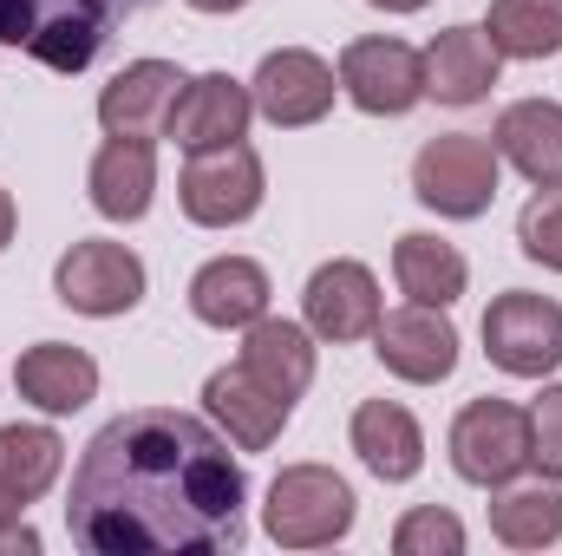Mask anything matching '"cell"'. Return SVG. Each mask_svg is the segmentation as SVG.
<instances>
[{
    "instance_id": "1",
    "label": "cell",
    "mask_w": 562,
    "mask_h": 556,
    "mask_svg": "<svg viewBox=\"0 0 562 556\" xmlns=\"http://www.w3.org/2000/svg\"><path fill=\"white\" fill-rule=\"evenodd\" d=\"M249 478L196 413L132 407L92 432L66 531L92 556H216L243 544Z\"/></svg>"
},
{
    "instance_id": "2",
    "label": "cell",
    "mask_w": 562,
    "mask_h": 556,
    "mask_svg": "<svg viewBox=\"0 0 562 556\" xmlns=\"http://www.w3.org/2000/svg\"><path fill=\"white\" fill-rule=\"evenodd\" d=\"M144 7L150 0H0V46H20L53 73H86Z\"/></svg>"
},
{
    "instance_id": "3",
    "label": "cell",
    "mask_w": 562,
    "mask_h": 556,
    "mask_svg": "<svg viewBox=\"0 0 562 556\" xmlns=\"http://www.w3.org/2000/svg\"><path fill=\"white\" fill-rule=\"evenodd\" d=\"M262 531L281 551H327L353 531V485L327 465H288L269 485Z\"/></svg>"
},
{
    "instance_id": "4",
    "label": "cell",
    "mask_w": 562,
    "mask_h": 556,
    "mask_svg": "<svg viewBox=\"0 0 562 556\" xmlns=\"http://www.w3.org/2000/svg\"><path fill=\"white\" fill-rule=\"evenodd\" d=\"M413 197L438 216H484L497 203V144L471 132H445L413 157Z\"/></svg>"
},
{
    "instance_id": "5",
    "label": "cell",
    "mask_w": 562,
    "mask_h": 556,
    "mask_svg": "<svg viewBox=\"0 0 562 556\" xmlns=\"http://www.w3.org/2000/svg\"><path fill=\"white\" fill-rule=\"evenodd\" d=\"M262 157L249 144H216V151H190L183 177H177V203L196 230H236L262 210Z\"/></svg>"
},
{
    "instance_id": "6",
    "label": "cell",
    "mask_w": 562,
    "mask_h": 556,
    "mask_svg": "<svg viewBox=\"0 0 562 556\" xmlns=\"http://www.w3.org/2000/svg\"><path fill=\"white\" fill-rule=\"evenodd\" d=\"M484 354L491 367L517 374V380H543L562 367V301L510 288L484 308Z\"/></svg>"
},
{
    "instance_id": "7",
    "label": "cell",
    "mask_w": 562,
    "mask_h": 556,
    "mask_svg": "<svg viewBox=\"0 0 562 556\" xmlns=\"http://www.w3.org/2000/svg\"><path fill=\"white\" fill-rule=\"evenodd\" d=\"M530 465V413L510 400H471L451 419V471L464 485L504 491Z\"/></svg>"
},
{
    "instance_id": "8",
    "label": "cell",
    "mask_w": 562,
    "mask_h": 556,
    "mask_svg": "<svg viewBox=\"0 0 562 556\" xmlns=\"http://www.w3.org/2000/svg\"><path fill=\"white\" fill-rule=\"evenodd\" d=\"M53 294L72 308V314H92V321H112V314H132L144 301V263L125 243H72L53 269Z\"/></svg>"
},
{
    "instance_id": "9",
    "label": "cell",
    "mask_w": 562,
    "mask_h": 556,
    "mask_svg": "<svg viewBox=\"0 0 562 556\" xmlns=\"http://www.w3.org/2000/svg\"><path fill=\"white\" fill-rule=\"evenodd\" d=\"M340 92L367 112V119H406L425 99V53L406 40H353L340 53Z\"/></svg>"
},
{
    "instance_id": "10",
    "label": "cell",
    "mask_w": 562,
    "mask_h": 556,
    "mask_svg": "<svg viewBox=\"0 0 562 556\" xmlns=\"http://www.w3.org/2000/svg\"><path fill=\"white\" fill-rule=\"evenodd\" d=\"M373 354L393 380H413V387H438L451 380L458 367V327L445 321V308H425V301H406L393 314H380L373 327Z\"/></svg>"
},
{
    "instance_id": "11",
    "label": "cell",
    "mask_w": 562,
    "mask_h": 556,
    "mask_svg": "<svg viewBox=\"0 0 562 556\" xmlns=\"http://www.w3.org/2000/svg\"><path fill=\"white\" fill-rule=\"evenodd\" d=\"M256 112L281 125V132H301V125H321L334 112V66L307 46H281L256 66Z\"/></svg>"
},
{
    "instance_id": "12",
    "label": "cell",
    "mask_w": 562,
    "mask_h": 556,
    "mask_svg": "<svg viewBox=\"0 0 562 556\" xmlns=\"http://www.w3.org/2000/svg\"><path fill=\"white\" fill-rule=\"evenodd\" d=\"M301 314H307V334H321V341H334V347H347V341H367L373 327H380V281L367 263H321L314 276H307V294H301Z\"/></svg>"
},
{
    "instance_id": "13",
    "label": "cell",
    "mask_w": 562,
    "mask_h": 556,
    "mask_svg": "<svg viewBox=\"0 0 562 556\" xmlns=\"http://www.w3.org/2000/svg\"><path fill=\"white\" fill-rule=\"evenodd\" d=\"M256 119V92L229 73H203L177 92V112L164 125V138H177L183 151H216V144H243Z\"/></svg>"
},
{
    "instance_id": "14",
    "label": "cell",
    "mask_w": 562,
    "mask_h": 556,
    "mask_svg": "<svg viewBox=\"0 0 562 556\" xmlns=\"http://www.w3.org/2000/svg\"><path fill=\"white\" fill-rule=\"evenodd\" d=\"M183 86H190V79H183L170 59H132V66L99 92V125H105V138H164V125H170Z\"/></svg>"
},
{
    "instance_id": "15",
    "label": "cell",
    "mask_w": 562,
    "mask_h": 556,
    "mask_svg": "<svg viewBox=\"0 0 562 556\" xmlns=\"http://www.w3.org/2000/svg\"><path fill=\"white\" fill-rule=\"evenodd\" d=\"M497 73H504V53L491 46L484 26H445L425 46V99H438V105H477V99H491Z\"/></svg>"
},
{
    "instance_id": "16",
    "label": "cell",
    "mask_w": 562,
    "mask_h": 556,
    "mask_svg": "<svg viewBox=\"0 0 562 556\" xmlns=\"http://www.w3.org/2000/svg\"><path fill=\"white\" fill-rule=\"evenodd\" d=\"M203 407H210V419H216L243 452H269V445L281 438V425H288V413H294V400L269 393L249 367H223V374H210Z\"/></svg>"
},
{
    "instance_id": "17",
    "label": "cell",
    "mask_w": 562,
    "mask_h": 556,
    "mask_svg": "<svg viewBox=\"0 0 562 556\" xmlns=\"http://www.w3.org/2000/svg\"><path fill=\"white\" fill-rule=\"evenodd\" d=\"M13 387L20 400H33L40 413H79L92 393H99V360L86 347H66V341H40L13 360Z\"/></svg>"
},
{
    "instance_id": "18",
    "label": "cell",
    "mask_w": 562,
    "mask_h": 556,
    "mask_svg": "<svg viewBox=\"0 0 562 556\" xmlns=\"http://www.w3.org/2000/svg\"><path fill=\"white\" fill-rule=\"evenodd\" d=\"M92 210L112 216V223H138L157 197V144L150 138H105L92 157Z\"/></svg>"
},
{
    "instance_id": "19",
    "label": "cell",
    "mask_w": 562,
    "mask_h": 556,
    "mask_svg": "<svg viewBox=\"0 0 562 556\" xmlns=\"http://www.w3.org/2000/svg\"><path fill=\"white\" fill-rule=\"evenodd\" d=\"M491 144H497V157L517 164L537 190L562 184V105L557 99H517V105H504Z\"/></svg>"
},
{
    "instance_id": "20",
    "label": "cell",
    "mask_w": 562,
    "mask_h": 556,
    "mask_svg": "<svg viewBox=\"0 0 562 556\" xmlns=\"http://www.w3.org/2000/svg\"><path fill=\"white\" fill-rule=\"evenodd\" d=\"M269 269L262 263H249V256H216V263H203L196 281H190V314L203 321V327H249V321H262L269 314Z\"/></svg>"
},
{
    "instance_id": "21",
    "label": "cell",
    "mask_w": 562,
    "mask_h": 556,
    "mask_svg": "<svg viewBox=\"0 0 562 556\" xmlns=\"http://www.w3.org/2000/svg\"><path fill=\"white\" fill-rule=\"evenodd\" d=\"M353 452H360V465L380 485H406V478H419V465H425V432L400 400H367L353 413Z\"/></svg>"
},
{
    "instance_id": "22",
    "label": "cell",
    "mask_w": 562,
    "mask_h": 556,
    "mask_svg": "<svg viewBox=\"0 0 562 556\" xmlns=\"http://www.w3.org/2000/svg\"><path fill=\"white\" fill-rule=\"evenodd\" d=\"M243 367H249L269 393L301 400V393L314 387V334H307V327H294V321L262 314V321H249V327H243Z\"/></svg>"
},
{
    "instance_id": "23",
    "label": "cell",
    "mask_w": 562,
    "mask_h": 556,
    "mask_svg": "<svg viewBox=\"0 0 562 556\" xmlns=\"http://www.w3.org/2000/svg\"><path fill=\"white\" fill-rule=\"evenodd\" d=\"M393 276H400V288H406L413 301H425V308H451V301L464 294L471 269H464V256H458L445 236L413 230V236H400V249H393Z\"/></svg>"
},
{
    "instance_id": "24",
    "label": "cell",
    "mask_w": 562,
    "mask_h": 556,
    "mask_svg": "<svg viewBox=\"0 0 562 556\" xmlns=\"http://www.w3.org/2000/svg\"><path fill=\"white\" fill-rule=\"evenodd\" d=\"M484 33L504 59H550L562 53V0H491Z\"/></svg>"
},
{
    "instance_id": "25",
    "label": "cell",
    "mask_w": 562,
    "mask_h": 556,
    "mask_svg": "<svg viewBox=\"0 0 562 556\" xmlns=\"http://www.w3.org/2000/svg\"><path fill=\"white\" fill-rule=\"evenodd\" d=\"M491 537L510 551H550L562 544V491L557 485H524L491 504Z\"/></svg>"
},
{
    "instance_id": "26",
    "label": "cell",
    "mask_w": 562,
    "mask_h": 556,
    "mask_svg": "<svg viewBox=\"0 0 562 556\" xmlns=\"http://www.w3.org/2000/svg\"><path fill=\"white\" fill-rule=\"evenodd\" d=\"M59 465H66V438H59L53 425H0V478H7L26 504L53 491Z\"/></svg>"
},
{
    "instance_id": "27",
    "label": "cell",
    "mask_w": 562,
    "mask_h": 556,
    "mask_svg": "<svg viewBox=\"0 0 562 556\" xmlns=\"http://www.w3.org/2000/svg\"><path fill=\"white\" fill-rule=\"evenodd\" d=\"M517 243H524L530 263L562 269V184L537 190V197L524 203V216H517Z\"/></svg>"
},
{
    "instance_id": "28",
    "label": "cell",
    "mask_w": 562,
    "mask_h": 556,
    "mask_svg": "<svg viewBox=\"0 0 562 556\" xmlns=\"http://www.w3.org/2000/svg\"><path fill=\"white\" fill-rule=\"evenodd\" d=\"M393 551L400 556H458L464 551V524H458L451 511H438V504H419V511L400 518Z\"/></svg>"
},
{
    "instance_id": "29",
    "label": "cell",
    "mask_w": 562,
    "mask_h": 556,
    "mask_svg": "<svg viewBox=\"0 0 562 556\" xmlns=\"http://www.w3.org/2000/svg\"><path fill=\"white\" fill-rule=\"evenodd\" d=\"M530 465L562 485V387H543V400L530 407Z\"/></svg>"
},
{
    "instance_id": "30",
    "label": "cell",
    "mask_w": 562,
    "mask_h": 556,
    "mask_svg": "<svg viewBox=\"0 0 562 556\" xmlns=\"http://www.w3.org/2000/svg\"><path fill=\"white\" fill-rule=\"evenodd\" d=\"M13 551H20V556H33V551H40V537H33L26 524H13V531H0V556H13Z\"/></svg>"
},
{
    "instance_id": "31",
    "label": "cell",
    "mask_w": 562,
    "mask_h": 556,
    "mask_svg": "<svg viewBox=\"0 0 562 556\" xmlns=\"http://www.w3.org/2000/svg\"><path fill=\"white\" fill-rule=\"evenodd\" d=\"M20 511H26V498L0 478V531H13V524H20Z\"/></svg>"
},
{
    "instance_id": "32",
    "label": "cell",
    "mask_w": 562,
    "mask_h": 556,
    "mask_svg": "<svg viewBox=\"0 0 562 556\" xmlns=\"http://www.w3.org/2000/svg\"><path fill=\"white\" fill-rule=\"evenodd\" d=\"M7 243H13V197L0 190V249H7Z\"/></svg>"
},
{
    "instance_id": "33",
    "label": "cell",
    "mask_w": 562,
    "mask_h": 556,
    "mask_svg": "<svg viewBox=\"0 0 562 556\" xmlns=\"http://www.w3.org/2000/svg\"><path fill=\"white\" fill-rule=\"evenodd\" d=\"M367 7H380V13H419V7H431V0H367Z\"/></svg>"
},
{
    "instance_id": "34",
    "label": "cell",
    "mask_w": 562,
    "mask_h": 556,
    "mask_svg": "<svg viewBox=\"0 0 562 556\" xmlns=\"http://www.w3.org/2000/svg\"><path fill=\"white\" fill-rule=\"evenodd\" d=\"M196 13H236V7H249V0H190Z\"/></svg>"
}]
</instances>
